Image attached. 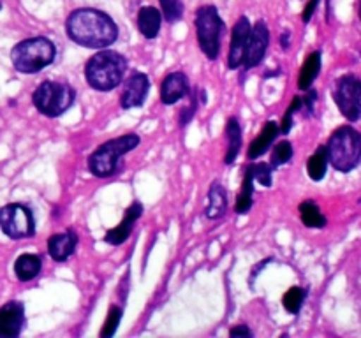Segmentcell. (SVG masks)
<instances>
[{"mask_svg":"<svg viewBox=\"0 0 361 338\" xmlns=\"http://www.w3.org/2000/svg\"><path fill=\"white\" fill-rule=\"evenodd\" d=\"M66 32L71 41L90 49H104L118 39L113 18L94 7L74 9L66 20Z\"/></svg>","mask_w":361,"mask_h":338,"instance_id":"obj_1","label":"cell"},{"mask_svg":"<svg viewBox=\"0 0 361 338\" xmlns=\"http://www.w3.org/2000/svg\"><path fill=\"white\" fill-rule=\"evenodd\" d=\"M127 67L129 63L122 53L101 49L85 63V77L94 90L109 92L122 84Z\"/></svg>","mask_w":361,"mask_h":338,"instance_id":"obj_2","label":"cell"},{"mask_svg":"<svg viewBox=\"0 0 361 338\" xmlns=\"http://www.w3.org/2000/svg\"><path fill=\"white\" fill-rule=\"evenodd\" d=\"M140 143L141 137L137 134H126V136L106 141L90 154L88 169L97 178H109V176L116 175L122 168L123 155L134 150Z\"/></svg>","mask_w":361,"mask_h":338,"instance_id":"obj_3","label":"cell"},{"mask_svg":"<svg viewBox=\"0 0 361 338\" xmlns=\"http://www.w3.org/2000/svg\"><path fill=\"white\" fill-rule=\"evenodd\" d=\"M56 46L48 37H30L11 49V62L21 74H35L55 62Z\"/></svg>","mask_w":361,"mask_h":338,"instance_id":"obj_4","label":"cell"},{"mask_svg":"<svg viewBox=\"0 0 361 338\" xmlns=\"http://www.w3.org/2000/svg\"><path fill=\"white\" fill-rule=\"evenodd\" d=\"M328 162L337 171L349 173L361 162V134L353 127H341L326 144Z\"/></svg>","mask_w":361,"mask_h":338,"instance_id":"obj_5","label":"cell"},{"mask_svg":"<svg viewBox=\"0 0 361 338\" xmlns=\"http://www.w3.org/2000/svg\"><path fill=\"white\" fill-rule=\"evenodd\" d=\"M76 99V90L71 84L60 81H42L32 94V102L41 115L56 118L63 115Z\"/></svg>","mask_w":361,"mask_h":338,"instance_id":"obj_6","label":"cell"},{"mask_svg":"<svg viewBox=\"0 0 361 338\" xmlns=\"http://www.w3.org/2000/svg\"><path fill=\"white\" fill-rule=\"evenodd\" d=\"M224 20L219 9L212 4L201 6L196 11V35L197 44L208 60H217L221 53V41L224 35Z\"/></svg>","mask_w":361,"mask_h":338,"instance_id":"obj_7","label":"cell"},{"mask_svg":"<svg viewBox=\"0 0 361 338\" xmlns=\"http://www.w3.org/2000/svg\"><path fill=\"white\" fill-rule=\"evenodd\" d=\"M0 229L11 239L30 238L35 232V218L30 206L11 203L0 208Z\"/></svg>","mask_w":361,"mask_h":338,"instance_id":"obj_8","label":"cell"},{"mask_svg":"<svg viewBox=\"0 0 361 338\" xmlns=\"http://www.w3.org/2000/svg\"><path fill=\"white\" fill-rule=\"evenodd\" d=\"M334 99L338 109L349 122L361 118V80L353 74H345L335 83Z\"/></svg>","mask_w":361,"mask_h":338,"instance_id":"obj_9","label":"cell"},{"mask_svg":"<svg viewBox=\"0 0 361 338\" xmlns=\"http://www.w3.org/2000/svg\"><path fill=\"white\" fill-rule=\"evenodd\" d=\"M250 32H252V25H250L249 18L240 16L238 21L233 27L231 42H229V55H228V67L229 69H238L243 65L247 53V44H249Z\"/></svg>","mask_w":361,"mask_h":338,"instance_id":"obj_10","label":"cell"},{"mask_svg":"<svg viewBox=\"0 0 361 338\" xmlns=\"http://www.w3.org/2000/svg\"><path fill=\"white\" fill-rule=\"evenodd\" d=\"M148 90H150V80L143 73H133L123 81L122 94H120V106L123 109L141 108L147 101Z\"/></svg>","mask_w":361,"mask_h":338,"instance_id":"obj_11","label":"cell"},{"mask_svg":"<svg viewBox=\"0 0 361 338\" xmlns=\"http://www.w3.org/2000/svg\"><path fill=\"white\" fill-rule=\"evenodd\" d=\"M268 44H270V30H268V25L263 20L256 21V25H252L249 44H247L245 60H243V65H245L247 70L254 69V67H257L263 62Z\"/></svg>","mask_w":361,"mask_h":338,"instance_id":"obj_12","label":"cell"},{"mask_svg":"<svg viewBox=\"0 0 361 338\" xmlns=\"http://www.w3.org/2000/svg\"><path fill=\"white\" fill-rule=\"evenodd\" d=\"M25 327V308L20 301L0 306V338H16Z\"/></svg>","mask_w":361,"mask_h":338,"instance_id":"obj_13","label":"cell"},{"mask_svg":"<svg viewBox=\"0 0 361 338\" xmlns=\"http://www.w3.org/2000/svg\"><path fill=\"white\" fill-rule=\"evenodd\" d=\"M141 215H143V204H141L140 201H133L130 206L126 210V215H123V218L120 220V224L106 232L104 242L115 246L126 243L127 239H129L130 232H133L134 224H136V220L141 217Z\"/></svg>","mask_w":361,"mask_h":338,"instance_id":"obj_14","label":"cell"},{"mask_svg":"<svg viewBox=\"0 0 361 338\" xmlns=\"http://www.w3.org/2000/svg\"><path fill=\"white\" fill-rule=\"evenodd\" d=\"M190 94L189 77L180 70L169 73L161 83V101L162 104L173 106L182 101L183 97Z\"/></svg>","mask_w":361,"mask_h":338,"instance_id":"obj_15","label":"cell"},{"mask_svg":"<svg viewBox=\"0 0 361 338\" xmlns=\"http://www.w3.org/2000/svg\"><path fill=\"white\" fill-rule=\"evenodd\" d=\"M78 246V234L73 229L63 232H56L48 238V254L56 263H63L74 254Z\"/></svg>","mask_w":361,"mask_h":338,"instance_id":"obj_16","label":"cell"},{"mask_svg":"<svg viewBox=\"0 0 361 338\" xmlns=\"http://www.w3.org/2000/svg\"><path fill=\"white\" fill-rule=\"evenodd\" d=\"M279 132H281V129H279L277 122L270 120V122L264 123L261 132L256 136V139L250 143L249 150H247V157H249L250 161H254V158H259L261 155H264V151L270 150L274 141L277 139Z\"/></svg>","mask_w":361,"mask_h":338,"instance_id":"obj_17","label":"cell"},{"mask_svg":"<svg viewBox=\"0 0 361 338\" xmlns=\"http://www.w3.org/2000/svg\"><path fill=\"white\" fill-rule=\"evenodd\" d=\"M228 211V190L219 182L212 183L208 190V206L204 208V217L210 220H219Z\"/></svg>","mask_w":361,"mask_h":338,"instance_id":"obj_18","label":"cell"},{"mask_svg":"<svg viewBox=\"0 0 361 338\" xmlns=\"http://www.w3.org/2000/svg\"><path fill=\"white\" fill-rule=\"evenodd\" d=\"M162 13L154 6H145L137 11V30L145 39H155L161 32Z\"/></svg>","mask_w":361,"mask_h":338,"instance_id":"obj_19","label":"cell"},{"mask_svg":"<svg viewBox=\"0 0 361 338\" xmlns=\"http://www.w3.org/2000/svg\"><path fill=\"white\" fill-rule=\"evenodd\" d=\"M42 270V259L37 254H23L14 261V273H16L18 280L28 282L34 280Z\"/></svg>","mask_w":361,"mask_h":338,"instance_id":"obj_20","label":"cell"},{"mask_svg":"<svg viewBox=\"0 0 361 338\" xmlns=\"http://www.w3.org/2000/svg\"><path fill=\"white\" fill-rule=\"evenodd\" d=\"M226 139H228V150H226L224 162L228 165H231L236 161L240 154V148H242V127L236 116H231L226 123Z\"/></svg>","mask_w":361,"mask_h":338,"instance_id":"obj_21","label":"cell"},{"mask_svg":"<svg viewBox=\"0 0 361 338\" xmlns=\"http://www.w3.org/2000/svg\"><path fill=\"white\" fill-rule=\"evenodd\" d=\"M321 70V53L314 51L307 56V60L303 62L302 69H300L298 76V88L300 90H309L312 87V83L316 81V77L319 76Z\"/></svg>","mask_w":361,"mask_h":338,"instance_id":"obj_22","label":"cell"},{"mask_svg":"<svg viewBox=\"0 0 361 338\" xmlns=\"http://www.w3.org/2000/svg\"><path fill=\"white\" fill-rule=\"evenodd\" d=\"M254 171L252 165L245 168V175H243V182H242V190L238 194V199H236V206L235 211L240 215L249 213L250 208H252V196H254Z\"/></svg>","mask_w":361,"mask_h":338,"instance_id":"obj_23","label":"cell"},{"mask_svg":"<svg viewBox=\"0 0 361 338\" xmlns=\"http://www.w3.org/2000/svg\"><path fill=\"white\" fill-rule=\"evenodd\" d=\"M326 168H328V151L326 146H319L314 151L312 157L307 162V173H309L310 180L314 182H321V180L326 176Z\"/></svg>","mask_w":361,"mask_h":338,"instance_id":"obj_24","label":"cell"},{"mask_svg":"<svg viewBox=\"0 0 361 338\" xmlns=\"http://www.w3.org/2000/svg\"><path fill=\"white\" fill-rule=\"evenodd\" d=\"M300 218L307 227H324L326 225V217L321 213L317 204L312 201H303L300 204Z\"/></svg>","mask_w":361,"mask_h":338,"instance_id":"obj_25","label":"cell"},{"mask_svg":"<svg viewBox=\"0 0 361 338\" xmlns=\"http://www.w3.org/2000/svg\"><path fill=\"white\" fill-rule=\"evenodd\" d=\"M305 296H307V291L303 287H291L288 292L284 294V299H282V303H284V308L288 310L289 313H298L300 308L303 306V301H305Z\"/></svg>","mask_w":361,"mask_h":338,"instance_id":"obj_26","label":"cell"},{"mask_svg":"<svg viewBox=\"0 0 361 338\" xmlns=\"http://www.w3.org/2000/svg\"><path fill=\"white\" fill-rule=\"evenodd\" d=\"M161 13L168 23H176L183 18V2L182 0H159Z\"/></svg>","mask_w":361,"mask_h":338,"instance_id":"obj_27","label":"cell"},{"mask_svg":"<svg viewBox=\"0 0 361 338\" xmlns=\"http://www.w3.org/2000/svg\"><path fill=\"white\" fill-rule=\"evenodd\" d=\"M293 158V144L289 141H279L277 144L271 150V157H270V165L271 168H279V165L286 164Z\"/></svg>","mask_w":361,"mask_h":338,"instance_id":"obj_28","label":"cell"},{"mask_svg":"<svg viewBox=\"0 0 361 338\" xmlns=\"http://www.w3.org/2000/svg\"><path fill=\"white\" fill-rule=\"evenodd\" d=\"M122 315H123V310L120 308V306H116V305L109 306L108 317H106V323L101 330L102 338H108V337H113V334H115L116 327H118L120 320H122Z\"/></svg>","mask_w":361,"mask_h":338,"instance_id":"obj_29","label":"cell"},{"mask_svg":"<svg viewBox=\"0 0 361 338\" xmlns=\"http://www.w3.org/2000/svg\"><path fill=\"white\" fill-rule=\"evenodd\" d=\"M302 106H303L302 97H298V95H296V97H293L291 104H289L288 109H286L282 123L279 125V129H281L282 134H289V130H291V127H293V116H295L296 111H300V109H302Z\"/></svg>","mask_w":361,"mask_h":338,"instance_id":"obj_30","label":"cell"},{"mask_svg":"<svg viewBox=\"0 0 361 338\" xmlns=\"http://www.w3.org/2000/svg\"><path fill=\"white\" fill-rule=\"evenodd\" d=\"M254 171V180L259 182L263 187H271V175H274V168L270 164H264V162H259V164L252 165Z\"/></svg>","mask_w":361,"mask_h":338,"instance_id":"obj_31","label":"cell"},{"mask_svg":"<svg viewBox=\"0 0 361 338\" xmlns=\"http://www.w3.org/2000/svg\"><path fill=\"white\" fill-rule=\"evenodd\" d=\"M197 95L196 92L194 94H190V104L185 106V108L180 111V116H178V123L180 127H185L187 123H190V120L196 116V111H197V106H200V101H197Z\"/></svg>","mask_w":361,"mask_h":338,"instance_id":"obj_32","label":"cell"},{"mask_svg":"<svg viewBox=\"0 0 361 338\" xmlns=\"http://www.w3.org/2000/svg\"><path fill=\"white\" fill-rule=\"evenodd\" d=\"M319 2H321V0H309V2H307L305 9H303V13H302L303 23H309V21L312 20L314 13H316L317 7H319Z\"/></svg>","mask_w":361,"mask_h":338,"instance_id":"obj_33","label":"cell"},{"mask_svg":"<svg viewBox=\"0 0 361 338\" xmlns=\"http://www.w3.org/2000/svg\"><path fill=\"white\" fill-rule=\"evenodd\" d=\"M307 95L305 99H302L303 101V106L307 108V111L312 113L314 111V104H316V97H317V92L312 90V88H309V90H305Z\"/></svg>","mask_w":361,"mask_h":338,"instance_id":"obj_34","label":"cell"},{"mask_svg":"<svg viewBox=\"0 0 361 338\" xmlns=\"http://www.w3.org/2000/svg\"><path fill=\"white\" fill-rule=\"evenodd\" d=\"M229 337H252V331H250L249 326H245V324H240V326L233 327L231 331H229Z\"/></svg>","mask_w":361,"mask_h":338,"instance_id":"obj_35","label":"cell"},{"mask_svg":"<svg viewBox=\"0 0 361 338\" xmlns=\"http://www.w3.org/2000/svg\"><path fill=\"white\" fill-rule=\"evenodd\" d=\"M289 39H291V32H289V30L282 32V35H281V46H282V48H284V49L289 48V42H291V41H289Z\"/></svg>","mask_w":361,"mask_h":338,"instance_id":"obj_36","label":"cell"},{"mask_svg":"<svg viewBox=\"0 0 361 338\" xmlns=\"http://www.w3.org/2000/svg\"><path fill=\"white\" fill-rule=\"evenodd\" d=\"M358 14H360V20H361V0H358Z\"/></svg>","mask_w":361,"mask_h":338,"instance_id":"obj_37","label":"cell"},{"mask_svg":"<svg viewBox=\"0 0 361 338\" xmlns=\"http://www.w3.org/2000/svg\"><path fill=\"white\" fill-rule=\"evenodd\" d=\"M0 9H2V2H0Z\"/></svg>","mask_w":361,"mask_h":338,"instance_id":"obj_38","label":"cell"}]
</instances>
